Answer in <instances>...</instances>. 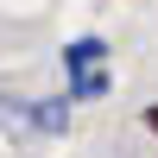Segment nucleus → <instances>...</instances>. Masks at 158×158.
Masks as SVG:
<instances>
[{"mask_svg": "<svg viewBox=\"0 0 158 158\" xmlns=\"http://www.w3.org/2000/svg\"><path fill=\"white\" fill-rule=\"evenodd\" d=\"M38 127H44V133H63V127H70V108H63V101H44V108H38Z\"/></svg>", "mask_w": 158, "mask_h": 158, "instance_id": "nucleus-2", "label": "nucleus"}, {"mask_svg": "<svg viewBox=\"0 0 158 158\" xmlns=\"http://www.w3.org/2000/svg\"><path fill=\"white\" fill-rule=\"evenodd\" d=\"M101 57H108V44H101V38H76V44L63 51V70H70V76H89Z\"/></svg>", "mask_w": 158, "mask_h": 158, "instance_id": "nucleus-1", "label": "nucleus"}, {"mask_svg": "<svg viewBox=\"0 0 158 158\" xmlns=\"http://www.w3.org/2000/svg\"><path fill=\"white\" fill-rule=\"evenodd\" d=\"M101 89H108V82H101L95 70H89V76H70V95H82V101H89V95H101Z\"/></svg>", "mask_w": 158, "mask_h": 158, "instance_id": "nucleus-3", "label": "nucleus"}, {"mask_svg": "<svg viewBox=\"0 0 158 158\" xmlns=\"http://www.w3.org/2000/svg\"><path fill=\"white\" fill-rule=\"evenodd\" d=\"M152 120H158V114H152Z\"/></svg>", "mask_w": 158, "mask_h": 158, "instance_id": "nucleus-4", "label": "nucleus"}]
</instances>
